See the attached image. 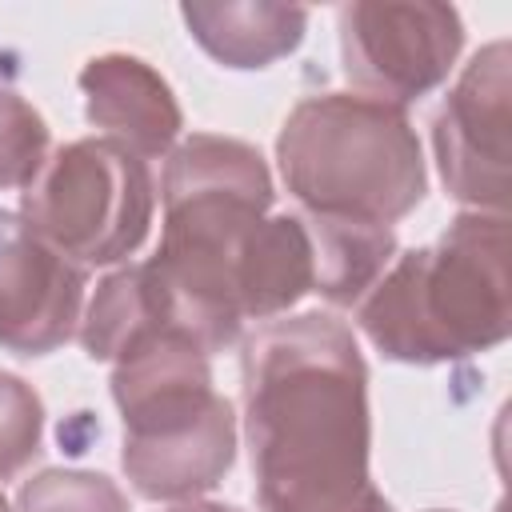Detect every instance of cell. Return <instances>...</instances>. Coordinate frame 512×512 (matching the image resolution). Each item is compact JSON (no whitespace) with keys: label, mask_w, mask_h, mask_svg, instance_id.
Instances as JSON below:
<instances>
[{"label":"cell","mask_w":512,"mask_h":512,"mask_svg":"<svg viewBox=\"0 0 512 512\" xmlns=\"http://www.w3.org/2000/svg\"><path fill=\"white\" fill-rule=\"evenodd\" d=\"M240 400L260 512H392L368 472V364L344 320H264L240 352Z\"/></svg>","instance_id":"cell-1"},{"label":"cell","mask_w":512,"mask_h":512,"mask_svg":"<svg viewBox=\"0 0 512 512\" xmlns=\"http://www.w3.org/2000/svg\"><path fill=\"white\" fill-rule=\"evenodd\" d=\"M160 200L164 228L148 264L184 332L208 356L228 352L244 332L240 268L272 212V172L260 148L236 136L192 132L168 152Z\"/></svg>","instance_id":"cell-2"},{"label":"cell","mask_w":512,"mask_h":512,"mask_svg":"<svg viewBox=\"0 0 512 512\" xmlns=\"http://www.w3.org/2000/svg\"><path fill=\"white\" fill-rule=\"evenodd\" d=\"M356 328L384 360L416 368L504 344L512 332L508 216L460 212L436 244L392 256L356 304Z\"/></svg>","instance_id":"cell-3"},{"label":"cell","mask_w":512,"mask_h":512,"mask_svg":"<svg viewBox=\"0 0 512 512\" xmlns=\"http://www.w3.org/2000/svg\"><path fill=\"white\" fill-rule=\"evenodd\" d=\"M208 360L180 324H148L112 356L120 468L144 500H196L236 464V412Z\"/></svg>","instance_id":"cell-4"},{"label":"cell","mask_w":512,"mask_h":512,"mask_svg":"<svg viewBox=\"0 0 512 512\" xmlns=\"http://www.w3.org/2000/svg\"><path fill=\"white\" fill-rule=\"evenodd\" d=\"M280 180L300 212L392 228L428 192L424 152L404 108L356 96H304L276 136Z\"/></svg>","instance_id":"cell-5"},{"label":"cell","mask_w":512,"mask_h":512,"mask_svg":"<svg viewBox=\"0 0 512 512\" xmlns=\"http://www.w3.org/2000/svg\"><path fill=\"white\" fill-rule=\"evenodd\" d=\"M20 216L76 268L120 264L148 240L156 180L148 160L112 136L68 140L20 192Z\"/></svg>","instance_id":"cell-6"},{"label":"cell","mask_w":512,"mask_h":512,"mask_svg":"<svg viewBox=\"0 0 512 512\" xmlns=\"http://www.w3.org/2000/svg\"><path fill=\"white\" fill-rule=\"evenodd\" d=\"M340 68L356 96L404 108L440 88L464 48V20L436 0H356L336 12Z\"/></svg>","instance_id":"cell-7"},{"label":"cell","mask_w":512,"mask_h":512,"mask_svg":"<svg viewBox=\"0 0 512 512\" xmlns=\"http://www.w3.org/2000/svg\"><path fill=\"white\" fill-rule=\"evenodd\" d=\"M512 52L484 44L432 116L436 168L452 200L468 212H504L512 192Z\"/></svg>","instance_id":"cell-8"},{"label":"cell","mask_w":512,"mask_h":512,"mask_svg":"<svg viewBox=\"0 0 512 512\" xmlns=\"http://www.w3.org/2000/svg\"><path fill=\"white\" fill-rule=\"evenodd\" d=\"M84 268L48 248L20 212L0 208V348L48 356L80 328Z\"/></svg>","instance_id":"cell-9"},{"label":"cell","mask_w":512,"mask_h":512,"mask_svg":"<svg viewBox=\"0 0 512 512\" xmlns=\"http://www.w3.org/2000/svg\"><path fill=\"white\" fill-rule=\"evenodd\" d=\"M76 84L84 92L88 124L104 128V136L128 144L144 160L172 152L184 116L168 80L148 60L128 52H104L80 68Z\"/></svg>","instance_id":"cell-10"},{"label":"cell","mask_w":512,"mask_h":512,"mask_svg":"<svg viewBox=\"0 0 512 512\" xmlns=\"http://www.w3.org/2000/svg\"><path fill=\"white\" fill-rule=\"evenodd\" d=\"M188 36L224 68L256 72L300 48L308 32V8L300 4H184Z\"/></svg>","instance_id":"cell-11"},{"label":"cell","mask_w":512,"mask_h":512,"mask_svg":"<svg viewBox=\"0 0 512 512\" xmlns=\"http://www.w3.org/2000/svg\"><path fill=\"white\" fill-rule=\"evenodd\" d=\"M16 512H132L116 480L88 468H44L16 492Z\"/></svg>","instance_id":"cell-12"},{"label":"cell","mask_w":512,"mask_h":512,"mask_svg":"<svg viewBox=\"0 0 512 512\" xmlns=\"http://www.w3.org/2000/svg\"><path fill=\"white\" fill-rule=\"evenodd\" d=\"M48 160L44 116L0 84V188H28Z\"/></svg>","instance_id":"cell-13"},{"label":"cell","mask_w":512,"mask_h":512,"mask_svg":"<svg viewBox=\"0 0 512 512\" xmlns=\"http://www.w3.org/2000/svg\"><path fill=\"white\" fill-rule=\"evenodd\" d=\"M40 440H44L40 392L16 372H0V484L16 480L40 456Z\"/></svg>","instance_id":"cell-14"},{"label":"cell","mask_w":512,"mask_h":512,"mask_svg":"<svg viewBox=\"0 0 512 512\" xmlns=\"http://www.w3.org/2000/svg\"><path fill=\"white\" fill-rule=\"evenodd\" d=\"M168 512H240V508L236 504H216V500H184V504H176Z\"/></svg>","instance_id":"cell-15"},{"label":"cell","mask_w":512,"mask_h":512,"mask_svg":"<svg viewBox=\"0 0 512 512\" xmlns=\"http://www.w3.org/2000/svg\"><path fill=\"white\" fill-rule=\"evenodd\" d=\"M0 512H12V504L4 500V492H0Z\"/></svg>","instance_id":"cell-16"},{"label":"cell","mask_w":512,"mask_h":512,"mask_svg":"<svg viewBox=\"0 0 512 512\" xmlns=\"http://www.w3.org/2000/svg\"><path fill=\"white\" fill-rule=\"evenodd\" d=\"M428 512H452V508H428Z\"/></svg>","instance_id":"cell-17"}]
</instances>
